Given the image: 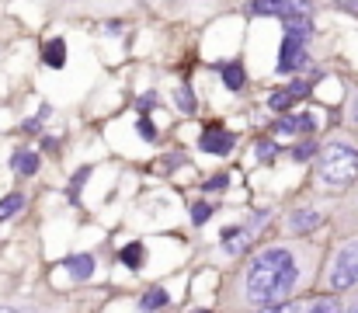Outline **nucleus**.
<instances>
[{
	"mask_svg": "<svg viewBox=\"0 0 358 313\" xmlns=\"http://www.w3.org/2000/svg\"><path fill=\"white\" fill-rule=\"evenodd\" d=\"M317 265V247H292V244H271L261 247L237 275V300L247 310H261L282 300H292L299 289H306Z\"/></svg>",
	"mask_w": 358,
	"mask_h": 313,
	"instance_id": "1",
	"label": "nucleus"
},
{
	"mask_svg": "<svg viewBox=\"0 0 358 313\" xmlns=\"http://www.w3.org/2000/svg\"><path fill=\"white\" fill-rule=\"evenodd\" d=\"M317 181L327 192H348L358 181V146L348 139H327L317 153Z\"/></svg>",
	"mask_w": 358,
	"mask_h": 313,
	"instance_id": "2",
	"label": "nucleus"
},
{
	"mask_svg": "<svg viewBox=\"0 0 358 313\" xmlns=\"http://www.w3.org/2000/svg\"><path fill=\"white\" fill-rule=\"evenodd\" d=\"M358 286V237L355 240H345L327 268V289L331 293H345V289H355Z\"/></svg>",
	"mask_w": 358,
	"mask_h": 313,
	"instance_id": "3",
	"label": "nucleus"
},
{
	"mask_svg": "<svg viewBox=\"0 0 358 313\" xmlns=\"http://www.w3.org/2000/svg\"><path fill=\"white\" fill-rule=\"evenodd\" d=\"M271 219V212L268 209H261V212H254V216H247L243 223H237V226H227L223 230V254L227 258H234V254H240V251H247L250 244H254V237L264 230V223Z\"/></svg>",
	"mask_w": 358,
	"mask_h": 313,
	"instance_id": "4",
	"label": "nucleus"
},
{
	"mask_svg": "<svg viewBox=\"0 0 358 313\" xmlns=\"http://www.w3.org/2000/svg\"><path fill=\"white\" fill-rule=\"evenodd\" d=\"M247 14L257 18H278V21H292V18H313V0H250Z\"/></svg>",
	"mask_w": 358,
	"mask_h": 313,
	"instance_id": "5",
	"label": "nucleus"
},
{
	"mask_svg": "<svg viewBox=\"0 0 358 313\" xmlns=\"http://www.w3.org/2000/svg\"><path fill=\"white\" fill-rule=\"evenodd\" d=\"M313 67V60H310V46L306 42H299V39H292V35H285L282 39V49H278V63H275V74H282V77H289V74H303V70H310Z\"/></svg>",
	"mask_w": 358,
	"mask_h": 313,
	"instance_id": "6",
	"label": "nucleus"
},
{
	"mask_svg": "<svg viewBox=\"0 0 358 313\" xmlns=\"http://www.w3.org/2000/svg\"><path fill=\"white\" fill-rule=\"evenodd\" d=\"M271 132H278V136H313L317 118L310 111H285L271 122Z\"/></svg>",
	"mask_w": 358,
	"mask_h": 313,
	"instance_id": "7",
	"label": "nucleus"
},
{
	"mask_svg": "<svg viewBox=\"0 0 358 313\" xmlns=\"http://www.w3.org/2000/svg\"><path fill=\"white\" fill-rule=\"evenodd\" d=\"M234 146H237V136L227 129V125H209L202 136H199V150L202 153H213V157H227V153H234Z\"/></svg>",
	"mask_w": 358,
	"mask_h": 313,
	"instance_id": "8",
	"label": "nucleus"
},
{
	"mask_svg": "<svg viewBox=\"0 0 358 313\" xmlns=\"http://www.w3.org/2000/svg\"><path fill=\"white\" fill-rule=\"evenodd\" d=\"M327 219H324V212L313 206H299L289 212V219H285V230L292 233V237H306V233H313V230H320Z\"/></svg>",
	"mask_w": 358,
	"mask_h": 313,
	"instance_id": "9",
	"label": "nucleus"
},
{
	"mask_svg": "<svg viewBox=\"0 0 358 313\" xmlns=\"http://www.w3.org/2000/svg\"><path fill=\"white\" fill-rule=\"evenodd\" d=\"M63 268L70 272V279H73V282H91V279H94L98 261H94V254L77 251V254H66V258H63Z\"/></svg>",
	"mask_w": 358,
	"mask_h": 313,
	"instance_id": "10",
	"label": "nucleus"
},
{
	"mask_svg": "<svg viewBox=\"0 0 358 313\" xmlns=\"http://www.w3.org/2000/svg\"><path fill=\"white\" fill-rule=\"evenodd\" d=\"M38 167H42V157H38L35 150L17 146V150L10 153V171H14V174H21V178H35Z\"/></svg>",
	"mask_w": 358,
	"mask_h": 313,
	"instance_id": "11",
	"label": "nucleus"
},
{
	"mask_svg": "<svg viewBox=\"0 0 358 313\" xmlns=\"http://www.w3.org/2000/svg\"><path fill=\"white\" fill-rule=\"evenodd\" d=\"M216 70H220V77H223L227 91L240 95V91L247 88V70H243V60H223Z\"/></svg>",
	"mask_w": 358,
	"mask_h": 313,
	"instance_id": "12",
	"label": "nucleus"
},
{
	"mask_svg": "<svg viewBox=\"0 0 358 313\" xmlns=\"http://www.w3.org/2000/svg\"><path fill=\"white\" fill-rule=\"evenodd\" d=\"M164 307H171V293L164 286H150L143 296H139V313H160Z\"/></svg>",
	"mask_w": 358,
	"mask_h": 313,
	"instance_id": "13",
	"label": "nucleus"
},
{
	"mask_svg": "<svg viewBox=\"0 0 358 313\" xmlns=\"http://www.w3.org/2000/svg\"><path fill=\"white\" fill-rule=\"evenodd\" d=\"M119 261L129 268V272H139V268L146 265V244H143V240H129V244H122Z\"/></svg>",
	"mask_w": 358,
	"mask_h": 313,
	"instance_id": "14",
	"label": "nucleus"
},
{
	"mask_svg": "<svg viewBox=\"0 0 358 313\" xmlns=\"http://www.w3.org/2000/svg\"><path fill=\"white\" fill-rule=\"evenodd\" d=\"M42 63H45L49 70H63V67H66V42H63V39H49V42L42 46Z\"/></svg>",
	"mask_w": 358,
	"mask_h": 313,
	"instance_id": "15",
	"label": "nucleus"
},
{
	"mask_svg": "<svg viewBox=\"0 0 358 313\" xmlns=\"http://www.w3.org/2000/svg\"><path fill=\"white\" fill-rule=\"evenodd\" d=\"M282 25H285V35H292V39H299V42H306V46H310V39L317 35L313 18H292V21H282Z\"/></svg>",
	"mask_w": 358,
	"mask_h": 313,
	"instance_id": "16",
	"label": "nucleus"
},
{
	"mask_svg": "<svg viewBox=\"0 0 358 313\" xmlns=\"http://www.w3.org/2000/svg\"><path fill=\"white\" fill-rule=\"evenodd\" d=\"M174 108H178L181 115H188V118L199 111V98H195V91H192L188 84H178V88H174Z\"/></svg>",
	"mask_w": 358,
	"mask_h": 313,
	"instance_id": "17",
	"label": "nucleus"
},
{
	"mask_svg": "<svg viewBox=\"0 0 358 313\" xmlns=\"http://www.w3.org/2000/svg\"><path fill=\"white\" fill-rule=\"evenodd\" d=\"M91 171H94V167H91V164H84V167L70 178V185H66V202H70V206H77V202H80V192H84V185H87Z\"/></svg>",
	"mask_w": 358,
	"mask_h": 313,
	"instance_id": "18",
	"label": "nucleus"
},
{
	"mask_svg": "<svg viewBox=\"0 0 358 313\" xmlns=\"http://www.w3.org/2000/svg\"><path fill=\"white\" fill-rule=\"evenodd\" d=\"M289 153H292V160H296V164H306V160H317L320 143H317V139H310V136H303V139H299Z\"/></svg>",
	"mask_w": 358,
	"mask_h": 313,
	"instance_id": "19",
	"label": "nucleus"
},
{
	"mask_svg": "<svg viewBox=\"0 0 358 313\" xmlns=\"http://www.w3.org/2000/svg\"><path fill=\"white\" fill-rule=\"evenodd\" d=\"M292 104H296V98H292L285 88H275V91L268 95V111H275V115H285V111H292Z\"/></svg>",
	"mask_w": 358,
	"mask_h": 313,
	"instance_id": "20",
	"label": "nucleus"
},
{
	"mask_svg": "<svg viewBox=\"0 0 358 313\" xmlns=\"http://www.w3.org/2000/svg\"><path fill=\"white\" fill-rule=\"evenodd\" d=\"M254 157H257L264 167H271V164L278 160V143H275V139H268V136H264V139H257V143H254Z\"/></svg>",
	"mask_w": 358,
	"mask_h": 313,
	"instance_id": "21",
	"label": "nucleus"
},
{
	"mask_svg": "<svg viewBox=\"0 0 358 313\" xmlns=\"http://www.w3.org/2000/svg\"><path fill=\"white\" fill-rule=\"evenodd\" d=\"M21 209H24V192H7V195L0 199V223L10 219V216H17Z\"/></svg>",
	"mask_w": 358,
	"mask_h": 313,
	"instance_id": "22",
	"label": "nucleus"
},
{
	"mask_svg": "<svg viewBox=\"0 0 358 313\" xmlns=\"http://www.w3.org/2000/svg\"><path fill=\"white\" fill-rule=\"evenodd\" d=\"M213 212H216V206H213V202L199 199V202H192V223H195V226H206V223L213 219Z\"/></svg>",
	"mask_w": 358,
	"mask_h": 313,
	"instance_id": "23",
	"label": "nucleus"
},
{
	"mask_svg": "<svg viewBox=\"0 0 358 313\" xmlns=\"http://www.w3.org/2000/svg\"><path fill=\"white\" fill-rule=\"evenodd\" d=\"M341 310H345V307H341L338 296H324V300H317V303L306 307V313H341Z\"/></svg>",
	"mask_w": 358,
	"mask_h": 313,
	"instance_id": "24",
	"label": "nucleus"
},
{
	"mask_svg": "<svg viewBox=\"0 0 358 313\" xmlns=\"http://www.w3.org/2000/svg\"><path fill=\"white\" fill-rule=\"evenodd\" d=\"M285 91L299 102V98H310V95H313V84H310L306 77H296V81H289V84H285Z\"/></svg>",
	"mask_w": 358,
	"mask_h": 313,
	"instance_id": "25",
	"label": "nucleus"
},
{
	"mask_svg": "<svg viewBox=\"0 0 358 313\" xmlns=\"http://www.w3.org/2000/svg\"><path fill=\"white\" fill-rule=\"evenodd\" d=\"M49 115H52V104H42L35 118H24V122H21V129H24V132H38V129H42V122H45Z\"/></svg>",
	"mask_w": 358,
	"mask_h": 313,
	"instance_id": "26",
	"label": "nucleus"
},
{
	"mask_svg": "<svg viewBox=\"0 0 358 313\" xmlns=\"http://www.w3.org/2000/svg\"><path fill=\"white\" fill-rule=\"evenodd\" d=\"M227 185H230V174H213V178L202 185V192H206V195H213V192H227Z\"/></svg>",
	"mask_w": 358,
	"mask_h": 313,
	"instance_id": "27",
	"label": "nucleus"
},
{
	"mask_svg": "<svg viewBox=\"0 0 358 313\" xmlns=\"http://www.w3.org/2000/svg\"><path fill=\"white\" fill-rule=\"evenodd\" d=\"M136 132L143 136V143H157V129H153V122H150L146 115H143V118L136 122Z\"/></svg>",
	"mask_w": 358,
	"mask_h": 313,
	"instance_id": "28",
	"label": "nucleus"
},
{
	"mask_svg": "<svg viewBox=\"0 0 358 313\" xmlns=\"http://www.w3.org/2000/svg\"><path fill=\"white\" fill-rule=\"evenodd\" d=\"M348 122L358 129V84L348 88Z\"/></svg>",
	"mask_w": 358,
	"mask_h": 313,
	"instance_id": "29",
	"label": "nucleus"
},
{
	"mask_svg": "<svg viewBox=\"0 0 358 313\" xmlns=\"http://www.w3.org/2000/svg\"><path fill=\"white\" fill-rule=\"evenodd\" d=\"M257 313H299V307L292 300H282V303H271V307H261Z\"/></svg>",
	"mask_w": 358,
	"mask_h": 313,
	"instance_id": "30",
	"label": "nucleus"
},
{
	"mask_svg": "<svg viewBox=\"0 0 358 313\" xmlns=\"http://www.w3.org/2000/svg\"><path fill=\"white\" fill-rule=\"evenodd\" d=\"M157 102H160V95H157V91H146V95L136 102V111H143V115H146V111H150V108H153Z\"/></svg>",
	"mask_w": 358,
	"mask_h": 313,
	"instance_id": "31",
	"label": "nucleus"
},
{
	"mask_svg": "<svg viewBox=\"0 0 358 313\" xmlns=\"http://www.w3.org/2000/svg\"><path fill=\"white\" fill-rule=\"evenodd\" d=\"M105 35H112V39H119V35H125V21H119V18H112V21H105V28H101Z\"/></svg>",
	"mask_w": 358,
	"mask_h": 313,
	"instance_id": "32",
	"label": "nucleus"
},
{
	"mask_svg": "<svg viewBox=\"0 0 358 313\" xmlns=\"http://www.w3.org/2000/svg\"><path fill=\"white\" fill-rule=\"evenodd\" d=\"M0 313H35V310L24 307V303H0Z\"/></svg>",
	"mask_w": 358,
	"mask_h": 313,
	"instance_id": "33",
	"label": "nucleus"
},
{
	"mask_svg": "<svg viewBox=\"0 0 358 313\" xmlns=\"http://www.w3.org/2000/svg\"><path fill=\"white\" fill-rule=\"evenodd\" d=\"M334 7H341V11H348V14H355L358 18V0H331Z\"/></svg>",
	"mask_w": 358,
	"mask_h": 313,
	"instance_id": "34",
	"label": "nucleus"
},
{
	"mask_svg": "<svg viewBox=\"0 0 358 313\" xmlns=\"http://www.w3.org/2000/svg\"><path fill=\"white\" fill-rule=\"evenodd\" d=\"M42 150H45V153H56V150H59V143H56L52 136H42Z\"/></svg>",
	"mask_w": 358,
	"mask_h": 313,
	"instance_id": "35",
	"label": "nucleus"
},
{
	"mask_svg": "<svg viewBox=\"0 0 358 313\" xmlns=\"http://www.w3.org/2000/svg\"><path fill=\"white\" fill-rule=\"evenodd\" d=\"M192 313H213V310H192Z\"/></svg>",
	"mask_w": 358,
	"mask_h": 313,
	"instance_id": "36",
	"label": "nucleus"
}]
</instances>
